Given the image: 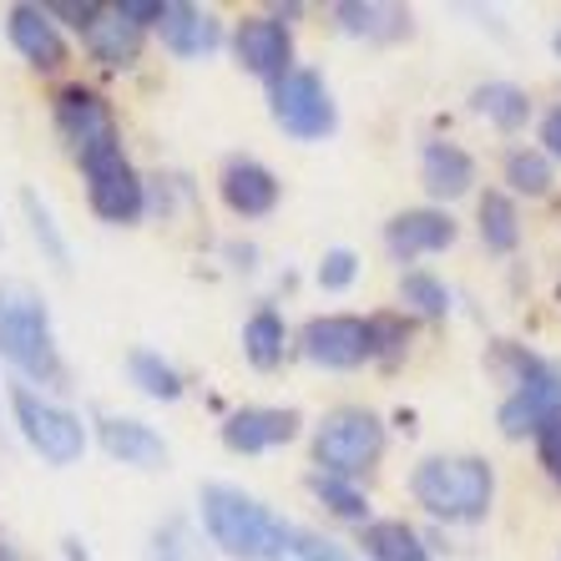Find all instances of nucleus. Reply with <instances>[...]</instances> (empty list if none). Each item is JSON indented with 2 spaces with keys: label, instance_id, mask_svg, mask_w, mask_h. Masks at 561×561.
I'll return each mask as SVG.
<instances>
[{
  "label": "nucleus",
  "instance_id": "2",
  "mask_svg": "<svg viewBox=\"0 0 561 561\" xmlns=\"http://www.w3.org/2000/svg\"><path fill=\"white\" fill-rule=\"evenodd\" d=\"M410 496L431 511L435 522H456L470 526L491 511L496 496V470L481 456H431L420 460L410 476Z\"/></svg>",
  "mask_w": 561,
  "mask_h": 561
},
{
  "label": "nucleus",
  "instance_id": "38",
  "mask_svg": "<svg viewBox=\"0 0 561 561\" xmlns=\"http://www.w3.org/2000/svg\"><path fill=\"white\" fill-rule=\"evenodd\" d=\"M168 561H172V557H168Z\"/></svg>",
  "mask_w": 561,
  "mask_h": 561
},
{
  "label": "nucleus",
  "instance_id": "23",
  "mask_svg": "<svg viewBox=\"0 0 561 561\" xmlns=\"http://www.w3.org/2000/svg\"><path fill=\"white\" fill-rule=\"evenodd\" d=\"M481 243L491 253H511L522 243V218H516V203L506 193L481 197Z\"/></svg>",
  "mask_w": 561,
  "mask_h": 561
},
{
  "label": "nucleus",
  "instance_id": "14",
  "mask_svg": "<svg viewBox=\"0 0 561 561\" xmlns=\"http://www.w3.org/2000/svg\"><path fill=\"white\" fill-rule=\"evenodd\" d=\"M5 31H11V46L26 56L36 71H61L66 66V41L46 5H11Z\"/></svg>",
  "mask_w": 561,
  "mask_h": 561
},
{
  "label": "nucleus",
  "instance_id": "27",
  "mask_svg": "<svg viewBox=\"0 0 561 561\" xmlns=\"http://www.w3.org/2000/svg\"><path fill=\"white\" fill-rule=\"evenodd\" d=\"M334 15H340V26L354 31V36H394V31H385L379 21H410V15L394 11V5H354V0L334 5Z\"/></svg>",
  "mask_w": 561,
  "mask_h": 561
},
{
  "label": "nucleus",
  "instance_id": "1",
  "mask_svg": "<svg viewBox=\"0 0 561 561\" xmlns=\"http://www.w3.org/2000/svg\"><path fill=\"white\" fill-rule=\"evenodd\" d=\"M203 526H208L213 547H222V557L233 561H284L299 547V526H288L284 516L253 501L238 485H203Z\"/></svg>",
  "mask_w": 561,
  "mask_h": 561
},
{
  "label": "nucleus",
  "instance_id": "3",
  "mask_svg": "<svg viewBox=\"0 0 561 561\" xmlns=\"http://www.w3.org/2000/svg\"><path fill=\"white\" fill-rule=\"evenodd\" d=\"M0 354L26 379H36V385H51V390L66 385V365H61V350H56V334H51V313H46L41 299H31V294H5L0 299Z\"/></svg>",
  "mask_w": 561,
  "mask_h": 561
},
{
  "label": "nucleus",
  "instance_id": "9",
  "mask_svg": "<svg viewBox=\"0 0 561 561\" xmlns=\"http://www.w3.org/2000/svg\"><path fill=\"white\" fill-rule=\"evenodd\" d=\"M561 420V365L551 359H536L531 375L511 390V400L501 405V431L511 440H522V435H536L541 425Z\"/></svg>",
  "mask_w": 561,
  "mask_h": 561
},
{
  "label": "nucleus",
  "instance_id": "16",
  "mask_svg": "<svg viewBox=\"0 0 561 561\" xmlns=\"http://www.w3.org/2000/svg\"><path fill=\"white\" fill-rule=\"evenodd\" d=\"M157 31H162V46H168L172 56H183V61L218 51V41H222L218 15L203 11V5H183V0H162Z\"/></svg>",
  "mask_w": 561,
  "mask_h": 561
},
{
  "label": "nucleus",
  "instance_id": "29",
  "mask_svg": "<svg viewBox=\"0 0 561 561\" xmlns=\"http://www.w3.org/2000/svg\"><path fill=\"white\" fill-rule=\"evenodd\" d=\"M369 340H375L379 359H394V354L405 350V340H410V324L405 319H394V313H379V319H369Z\"/></svg>",
  "mask_w": 561,
  "mask_h": 561
},
{
  "label": "nucleus",
  "instance_id": "17",
  "mask_svg": "<svg viewBox=\"0 0 561 561\" xmlns=\"http://www.w3.org/2000/svg\"><path fill=\"white\" fill-rule=\"evenodd\" d=\"M420 178H425V193L450 203V197H466L476 183V162H470L466 147L456 142H425L420 152Z\"/></svg>",
  "mask_w": 561,
  "mask_h": 561
},
{
  "label": "nucleus",
  "instance_id": "34",
  "mask_svg": "<svg viewBox=\"0 0 561 561\" xmlns=\"http://www.w3.org/2000/svg\"><path fill=\"white\" fill-rule=\"evenodd\" d=\"M117 11L127 15L137 31H142V26H157V21H162V0H122Z\"/></svg>",
  "mask_w": 561,
  "mask_h": 561
},
{
  "label": "nucleus",
  "instance_id": "12",
  "mask_svg": "<svg viewBox=\"0 0 561 561\" xmlns=\"http://www.w3.org/2000/svg\"><path fill=\"white\" fill-rule=\"evenodd\" d=\"M299 410H278V405H249L233 410L222 420V445L233 456H259V450H274V445H288L299 435Z\"/></svg>",
  "mask_w": 561,
  "mask_h": 561
},
{
  "label": "nucleus",
  "instance_id": "21",
  "mask_svg": "<svg viewBox=\"0 0 561 561\" xmlns=\"http://www.w3.org/2000/svg\"><path fill=\"white\" fill-rule=\"evenodd\" d=\"M470 106H476L485 122H496L501 131H516L531 117V96H526L522 87H511V81H485V87H476Z\"/></svg>",
  "mask_w": 561,
  "mask_h": 561
},
{
  "label": "nucleus",
  "instance_id": "18",
  "mask_svg": "<svg viewBox=\"0 0 561 561\" xmlns=\"http://www.w3.org/2000/svg\"><path fill=\"white\" fill-rule=\"evenodd\" d=\"M102 445L106 456L122 460V466H137V470L168 466V445L142 420H102Z\"/></svg>",
  "mask_w": 561,
  "mask_h": 561
},
{
  "label": "nucleus",
  "instance_id": "32",
  "mask_svg": "<svg viewBox=\"0 0 561 561\" xmlns=\"http://www.w3.org/2000/svg\"><path fill=\"white\" fill-rule=\"evenodd\" d=\"M536 456H541V466H547L551 481L561 485V420H551V425L536 431Z\"/></svg>",
  "mask_w": 561,
  "mask_h": 561
},
{
  "label": "nucleus",
  "instance_id": "20",
  "mask_svg": "<svg viewBox=\"0 0 561 561\" xmlns=\"http://www.w3.org/2000/svg\"><path fill=\"white\" fill-rule=\"evenodd\" d=\"M365 557L369 561H431V547H425V536L405 522H369Z\"/></svg>",
  "mask_w": 561,
  "mask_h": 561
},
{
  "label": "nucleus",
  "instance_id": "31",
  "mask_svg": "<svg viewBox=\"0 0 561 561\" xmlns=\"http://www.w3.org/2000/svg\"><path fill=\"white\" fill-rule=\"evenodd\" d=\"M26 203V213H31V228H36V238L46 243V253H51L56 263H66V243H61V233H56V222H51V213H46V203H41L36 193H26L21 197Z\"/></svg>",
  "mask_w": 561,
  "mask_h": 561
},
{
  "label": "nucleus",
  "instance_id": "19",
  "mask_svg": "<svg viewBox=\"0 0 561 561\" xmlns=\"http://www.w3.org/2000/svg\"><path fill=\"white\" fill-rule=\"evenodd\" d=\"M87 46L102 66H131L137 51H142V31L131 26L117 5H102V11L87 21Z\"/></svg>",
  "mask_w": 561,
  "mask_h": 561
},
{
  "label": "nucleus",
  "instance_id": "15",
  "mask_svg": "<svg viewBox=\"0 0 561 561\" xmlns=\"http://www.w3.org/2000/svg\"><path fill=\"white\" fill-rule=\"evenodd\" d=\"M222 203L238 213V218H268L278 208V178L253 157H233L218 178Z\"/></svg>",
  "mask_w": 561,
  "mask_h": 561
},
{
  "label": "nucleus",
  "instance_id": "6",
  "mask_svg": "<svg viewBox=\"0 0 561 561\" xmlns=\"http://www.w3.org/2000/svg\"><path fill=\"white\" fill-rule=\"evenodd\" d=\"M268 112H274L278 127H284L288 137H299V142H319V137H329V131L340 127V112H334V96H329L324 77H319V71H304V66H294L288 77L274 81Z\"/></svg>",
  "mask_w": 561,
  "mask_h": 561
},
{
  "label": "nucleus",
  "instance_id": "7",
  "mask_svg": "<svg viewBox=\"0 0 561 561\" xmlns=\"http://www.w3.org/2000/svg\"><path fill=\"white\" fill-rule=\"evenodd\" d=\"M81 172H87V197H92V213L106 222H137L142 218V178L127 162V152L117 147H96V152L81 157Z\"/></svg>",
  "mask_w": 561,
  "mask_h": 561
},
{
  "label": "nucleus",
  "instance_id": "5",
  "mask_svg": "<svg viewBox=\"0 0 561 561\" xmlns=\"http://www.w3.org/2000/svg\"><path fill=\"white\" fill-rule=\"evenodd\" d=\"M11 410H15V425H21L26 445L41 460H51V466H77L81 460L87 425L66 405H56V400H46L36 390H11Z\"/></svg>",
  "mask_w": 561,
  "mask_h": 561
},
{
  "label": "nucleus",
  "instance_id": "13",
  "mask_svg": "<svg viewBox=\"0 0 561 561\" xmlns=\"http://www.w3.org/2000/svg\"><path fill=\"white\" fill-rule=\"evenodd\" d=\"M450 243H456V218L440 208H410L385 222V249L400 263H415V259H425V253L450 249Z\"/></svg>",
  "mask_w": 561,
  "mask_h": 561
},
{
  "label": "nucleus",
  "instance_id": "28",
  "mask_svg": "<svg viewBox=\"0 0 561 561\" xmlns=\"http://www.w3.org/2000/svg\"><path fill=\"white\" fill-rule=\"evenodd\" d=\"M400 299L415 304L425 319H440V313L450 309V294H445V284H440V278H431V274H405V278H400Z\"/></svg>",
  "mask_w": 561,
  "mask_h": 561
},
{
  "label": "nucleus",
  "instance_id": "35",
  "mask_svg": "<svg viewBox=\"0 0 561 561\" xmlns=\"http://www.w3.org/2000/svg\"><path fill=\"white\" fill-rule=\"evenodd\" d=\"M541 152L561 162V106H551L547 117H541Z\"/></svg>",
  "mask_w": 561,
  "mask_h": 561
},
{
  "label": "nucleus",
  "instance_id": "37",
  "mask_svg": "<svg viewBox=\"0 0 561 561\" xmlns=\"http://www.w3.org/2000/svg\"><path fill=\"white\" fill-rule=\"evenodd\" d=\"M551 46H557V56H561V31H557V41H551Z\"/></svg>",
  "mask_w": 561,
  "mask_h": 561
},
{
  "label": "nucleus",
  "instance_id": "11",
  "mask_svg": "<svg viewBox=\"0 0 561 561\" xmlns=\"http://www.w3.org/2000/svg\"><path fill=\"white\" fill-rule=\"evenodd\" d=\"M233 56L243 71H253L263 81H278L294 71V36H288V26L278 15H249L233 36Z\"/></svg>",
  "mask_w": 561,
  "mask_h": 561
},
{
  "label": "nucleus",
  "instance_id": "36",
  "mask_svg": "<svg viewBox=\"0 0 561 561\" xmlns=\"http://www.w3.org/2000/svg\"><path fill=\"white\" fill-rule=\"evenodd\" d=\"M66 561H92V551H81V541H66Z\"/></svg>",
  "mask_w": 561,
  "mask_h": 561
},
{
  "label": "nucleus",
  "instance_id": "25",
  "mask_svg": "<svg viewBox=\"0 0 561 561\" xmlns=\"http://www.w3.org/2000/svg\"><path fill=\"white\" fill-rule=\"evenodd\" d=\"M506 183H511V193L541 197L551 187L547 152H531V147H516V152H506Z\"/></svg>",
  "mask_w": 561,
  "mask_h": 561
},
{
  "label": "nucleus",
  "instance_id": "22",
  "mask_svg": "<svg viewBox=\"0 0 561 561\" xmlns=\"http://www.w3.org/2000/svg\"><path fill=\"white\" fill-rule=\"evenodd\" d=\"M284 344H288V334H284V319H278L274 309H259L249 324H243V354H249L253 369L284 365Z\"/></svg>",
  "mask_w": 561,
  "mask_h": 561
},
{
  "label": "nucleus",
  "instance_id": "24",
  "mask_svg": "<svg viewBox=\"0 0 561 561\" xmlns=\"http://www.w3.org/2000/svg\"><path fill=\"white\" fill-rule=\"evenodd\" d=\"M127 375H131V385H137L147 400H178V394H183V375H178V369H172L162 354H152V350H131Z\"/></svg>",
  "mask_w": 561,
  "mask_h": 561
},
{
  "label": "nucleus",
  "instance_id": "8",
  "mask_svg": "<svg viewBox=\"0 0 561 561\" xmlns=\"http://www.w3.org/2000/svg\"><path fill=\"white\" fill-rule=\"evenodd\" d=\"M299 350L309 365L319 369H354L375 359V340H369V319H354V313H319L309 319L299 334Z\"/></svg>",
  "mask_w": 561,
  "mask_h": 561
},
{
  "label": "nucleus",
  "instance_id": "33",
  "mask_svg": "<svg viewBox=\"0 0 561 561\" xmlns=\"http://www.w3.org/2000/svg\"><path fill=\"white\" fill-rule=\"evenodd\" d=\"M294 557H299V561H350V551L334 547V541H319V536H299Z\"/></svg>",
  "mask_w": 561,
  "mask_h": 561
},
{
  "label": "nucleus",
  "instance_id": "30",
  "mask_svg": "<svg viewBox=\"0 0 561 561\" xmlns=\"http://www.w3.org/2000/svg\"><path fill=\"white\" fill-rule=\"evenodd\" d=\"M354 274H359V259H354L350 249L324 253V263H319V284H324L329 294H340V288H350V284H354Z\"/></svg>",
  "mask_w": 561,
  "mask_h": 561
},
{
  "label": "nucleus",
  "instance_id": "4",
  "mask_svg": "<svg viewBox=\"0 0 561 561\" xmlns=\"http://www.w3.org/2000/svg\"><path fill=\"white\" fill-rule=\"evenodd\" d=\"M379 456H385V425H379V415H369V410H334V415H324V425L313 431L319 476L354 481V476H365Z\"/></svg>",
  "mask_w": 561,
  "mask_h": 561
},
{
  "label": "nucleus",
  "instance_id": "26",
  "mask_svg": "<svg viewBox=\"0 0 561 561\" xmlns=\"http://www.w3.org/2000/svg\"><path fill=\"white\" fill-rule=\"evenodd\" d=\"M309 491L324 501L334 516H344V522H365L369 516V501H365V491H359L354 481H340V476H313Z\"/></svg>",
  "mask_w": 561,
  "mask_h": 561
},
{
  "label": "nucleus",
  "instance_id": "10",
  "mask_svg": "<svg viewBox=\"0 0 561 561\" xmlns=\"http://www.w3.org/2000/svg\"><path fill=\"white\" fill-rule=\"evenodd\" d=\"M56 127H61L66 147L77 152V162L96 147H117V117H112V106L92 92V87H66L56 96Z\"/></svg>",
  "mask_w": 561,
  "mask_h": 561
}]
</instances>
